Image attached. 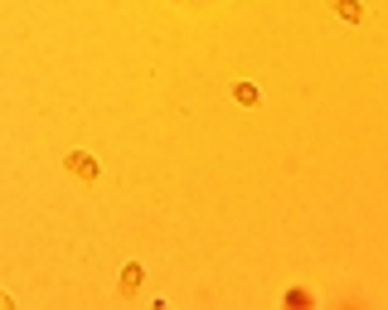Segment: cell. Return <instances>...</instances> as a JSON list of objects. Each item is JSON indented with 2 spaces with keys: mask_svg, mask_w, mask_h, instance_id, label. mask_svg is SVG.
Here are the masks:
<instances>
[{
  "mask_svg": "<svg viewBox=\"0 0 388 310\" xmlns=\"http://www.w3.org/2000/svg\"><path fill=\"white\" fill-rule=\"evenodd\" d=\"M136 286H141V262H126V272H121V291L131 296Z\"/></svg>",
  "mask_w": 388,
  "mask_h": 310,
  "instance_id": "3957f363",
  "label": "cell"
},
{
  "mask_svg": "<svg viewBox=\"0 0 388 310\" xmlns=\"http://www.w3.org/2000/svg\"><path fill=\"white\" fill-rule=\"evenodd\" d=\"M330 10H335L340 20H350V24H359V20H364V5H359V0H330Z\"/></svg>",
  "mask_w": 388,
  "mask_h": 310,
  "instance_id": "7a4b0ae2",
  "label": "cell"
},
{
  "mask_svg": "<svg viewBox=\"0 0 388 310\" xmlns=\"http://www.w3.org/2000/svg\"><path fill=\"white\" fill-rule=\"evenodd\" d=\"M0 310H10V301H5V296H0Z\"/></svg>",
  "mask_w": 388,
  "mask_h": 310,
  "instance_id": "5b68a950",
  "label": "cell"
},
{
  "mask_svg": "<svg viewBox=\"0 0 388 310\" xmlns=\"http://www.w3.org/2000/svg\"><path fill=\"white\" fill-rule=\"evenodd\" d=\"M64 165H68V175H78V180H97V160L88 155V150H73Z\"/></svg>",
  "mask_w": 388,
  "mask_h": 310,
  "instance_id": "6da1fadb",
  "label": "cell"
},
{
  "mask_svg": "<svg viewBox=\"0 0 388 310\" xmlns=\"http://www.w3.org/2000/svg\"><path fill=\"white\" fill-rule=\"evenodd\" d=\"M233 98H238L243 107H253V102H258V88H253V83H238V88H233Z\"/></svg>",
  "mask_w": 388,
  "mask_h": 310,
  "instance_id": "277c9868",
  "label": "cell"
}]
</instances>
